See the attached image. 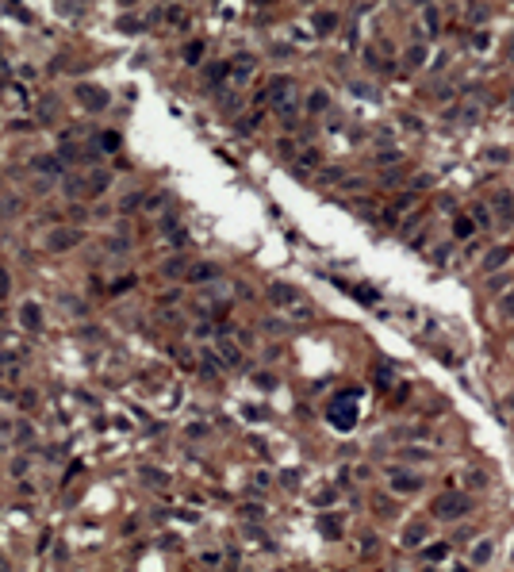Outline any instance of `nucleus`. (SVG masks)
Returning <instances> with one entry per match:
<instances>
[{"label": "nucleus", "mask_w": 514, "mask_h": 572, "mask_svg": "<svg viewBox=\"0 0 514 572\" xmlns=\"http://www.w3.org/2000/svg\"><path fill=\"white\" fill-rule=\"evenodd\" d=\"M468 507H472V499L461 495V492H449V495H441V499H434L437 519H461V515H468Z\"/></svg>", "instance_id": "nucleus-1"}, {"label": "nucleus", "mask_w": 514, "mask_h": 572, "mask_svg": "<svg viewBox=\"0 0 514 572\" xmlns=\"http://www.w3.org/2000/svg\"><path fill=\"white\" fill-rule=\"evenodd\" d=\"M330 423L338 426V430H349V426L357 423V407H353V399H349V396H338L330 403Z\"/></svg>", "instance_id": "nucleus-2"}, {"label": "nucleus", "mask_w": 514, "mask_h": 572, "mask_svg": "<svg viewBox=\"0 0 514 572\" xmlns=\"http://www.w3.org/2000/svg\"><path fill=\"white\" fill-rule=\"evenodd\" d=\"M77 242H81V234L73 231V227H61V231L46 234V250H50V253H65V250H73Z\"/></svg>", "instance_id": "nucleus-3"}, {"label": "nucleus", "mask_w": 514, "mask_h": 572, "mask_svg": "<svg viewBox=\"0 0 514 572\" xmlns=\"http://www.w3.org/2000/svg\"><path fill=\"white\" fill-rule=\"evenodd\" d=\"M188 261H184V258H169L165 261V265H161V277H169V280H181V277H188Z\"/></svg>", "instance_id": "nucleus-4"}, {"label": "nucleus", "mask_w": 514, "mask_h": 572, "mask_svg": "<svg viewBox=\"0 0 514 572\" xmlns=\"http://www.w3.org/2000/svg\"><path fill=\"white\" fill-rule=\"evenodd\" d=\"M506 261H510V246H495V250L484 258V269H488V273H495V269L506 265Z\"/></svg>", "instance_id": "nucleus-5"}, {"label": "nucleus", "mask_w": 514, "mask_h": 572, "mask_svg": "<svg viewBox=\"0 0 514 572\" xmlns=\"http://www.w3.org/2000/svg\"><path fill=\"white\" fill-rule=\"evenodd\" d=\"M85 184H88V188H85V192H104V188H108V184H112V177H108V173H104V169H92V173H88V177H85Z\"/></svg>", "instance_id": "nucleus-6"}, {"label": "nucleus", "mask_w": 514, "mask_h": 572, "mask_svg": "<svg viewBox=\"0 0 514 572\" xmlns=\"http://www.w3.org/2000/svg\"><path fill=\"white\" fill-rule=\"evenodd\" d=\"M81 100H85V108H104L108 104V92H100V88H81Z\"/></svg>", "instance_id": "nucleus-7"}, {"label": "nucleus", "mask_w": 514, "mask_h": 572, "mask_svg": "<svg viewBox=\"0 0 514 572\" xmlns=\"http://www.w3.org/2000/svg\"><path fill=\"white\" fill-rule=\"evenodd\" d=\"M269 296H272V300H277V304H292V300H299V292H296V288H288V284H272L269 288Z\"/></svg>", "instance_id": "nucleus-8"}, {"label": "nucleus", "mask_w": 514, "mask_h": 572, "mask_svg": "<svg viewBox=\"0 0 514 572\" xmlns=\"http://www.w3.org/2000/svg\"><path fill=\"white\" fill-rule=\"evenodd\" d=\"M392 484H395V492H419L422 480H419V476H403V472H395Z\"/></svg>", "instance_id": "nucleus-9"}, {"label": "nucleus", "mask_w": 514, "mask_h": 572, "mask_svg": "<svg viewBox=\"0 0 514 572\" xmlns=\"http://www.w3.org/2000/svg\"><path fill=\"white\" fill-rule=\"evenodd\" d=\"M23 327H27V330H39V327H43V315H39L35 304H23Z\"/></svg>", "instance_id": "nucleus-10"}, {"label": "nucleus", "mask_w": 514, "mask_h": 572, "mask_svg": "<svg viewBox=\"0 0 514 572\" xmlns=\"http://www.w3.org/2000/svg\"><path fill=\"white\" fill-rule=\"evenodd\" d=\"M188 277H192V280H211V277H219V269H215V265H192Z\"/></svg>", "instance_id": "nucleus-11"}, {"label": "nucleus", "mask_w": 514, "mask_h": 572, "mask_svg": "<svg viewBox=\"0 0 514 572\" xmlns=\"http://www.w3.org/2000/svg\"><path fill=\"white\" fill-rule=\"evenodd\" d=\"M488 561H491V542H479L472 549V564H488Z\"/></svg>", "instance_id": "nucleus-12"}, {"label": "nucleus", "mask_w": 514, "mask_h": 572, "mask_svg": "<svg viewBox=\"0 0 514 572\" xmlns=\"http://www.w3.org/2000/svg\"><path fill=\"white\" fill-rule=\"evenodd\" d=\"M250 73H253V58H238V61H234V77L246 81Z\"/></svg>", "instance_id": "nucleus-13"}, {"label": "nucleus", "mask_w": 514, "mask_h": 572, "mask_svg": "<svg viewBox=\"0 0 514 572\" xmlns=\"http://www.w3.org/2000/svg\"><path fill=\"white\" fill-rule=\"evenodd\" d=\"M219 354H223V361H230V365H238V361H242V354H238V349L230 346V342H219Z\"/></svg>", "instance_id": "nucleus-14"}, {"label": "nucleus", "mask_w": 514, "mask_h": 572, "mask_svg": "<svg viewBox=\"0 0 514 572\" xmlns=\"http://www.w3.org/2000/svg\"><path fill=\"white\" fill-rule=\"evenodd\" d=\"M315 27H319V31H334V27H338V16L323 12V16H315Z\"/></svg>", "instance_id": "nucleus-15"}, {"label": "nucleus", "mask_w": 514, "mask_h": 572, "mask_svg": "<svg viewBox=\"0 0 514 572\" xmlns=\"http://www.w3.org/2000/svg\"><path fill=\"white\" fill-rule=\"evenodd\" d=\"M330 108V100H326V92L319 88V92H311V112H326Z\"/></svg>", "instance_id": "nucleus-16"}, {"label": "nucleus", "mask_w": 514, "mask_h": 572, "mask_svg": "<svg viewBox=\"0 0 514 572\" xmlns=\"http://www.w3.org/2000/svg\"><path fill=\"white\" fill-rule=\"evenodd\" d=\"M227 73H230V66H227V61H215V66L208 70V81H223Z\"/></svg>", "instance_id": "nucleus-17"}, {"label": "nucleus", "mask_w": 514, "mask_h": 572, "mask_svg": "<svg viewBox=\"0 0 514 572\" xmlns=\"http://www.w3.org/2000/svg\"><path fill=\"white\" fill-rule=\"evenodd\" d=\"M422 537H426V530L415 526V530H407V534H403V542H407V546H422Z\"/></svg>", "instance_id": "nucleus-18"}, {"label": "nucleus", "mask_w": 514, "mask_h": 572, "mask_svg": "<svg viewBox=\"0 0 514 572\" xmlns=\"http://www.w3.org/2000/svg\"><path fill=\"white\" fill-rule=\"evenodd\" d=\"M315 165H319V150H307L303 162H299V173H307V169H315Z\"/></svg>", "instance_id": "nucleus-19"}, {"label": "nucleus", "mask_w": 514, "mask_h": 572, "mask_svg": "<svg viewBox=\"0 0 514 572\" xmlns=\"http://www.w3.org/2000/svg\"><path fill=\"white\" fill-rule=\"evenodd\" d=\"M200 54H203L200 43H188V46H184V61H200Z\"/></svg>", "instance_id": "nucleus-20"}, {"label": "nucleus", "mask_w": 514, "mask_h": 572, "mask_svg": "<svg viewBox=\"0 0 514 572\" xmlns=\"http://www.w3.org/2000/svg\"><path fill=\"white\" fill-rule=\"evenodd\" d=\"M445 553H449V549H445V546H430L426 553H422V561H441Z\"/></svg>", "instance_id": "nucleus-21"}, {"label": "nucleus", "mask_w": 514, "mask_h": 572, "mask_svg": "<svg viewBox=\"0 0 514 572\" xmlns=\"http://www.w3.org/2000/svg\"><path fill=\"white\" fill-rule=\"evenodd\" d=\"M499 311H503V315H506V319H514V292H510V296H506L503 304H499Z\"/></svg>", "instance_id": "nucleus-22"}, {"label": "nucleus", "mask_w": 514, "mask_h": 572, "mask_svg": "<svg viewBox=\"0 0 514 572\" xmlns=\"http://www.w3.org/2000/svg\"><path fill=\"white\" fill-rule=\"evenodd\" d=\"M35 169H46V173H50V169H58V162H54V157H35Z\"/></svg>", "instance_id": "nucleus-23"}, {"label": "nucleus", "mask_w": 514, "mask_h": 572, "mask_svg": "<svg viewBox=\"0 0 514 572\" xmlns=\"http://www.w3.org/2000/svg\"><path fill=\"white\" fill-rule=\"evenodd\" d=\"M468 234H472V223L468 219H457V238H468Z\"/></svg>", "instance_id": "nucleus-24"}, {"label": "nucleus", "mask_w": 514, "mask_h": 572, "mask_svg": "<svg viewBox=\"0 0 514 572\" xmlns=\"http://www.w3.org/2000/svg\"><path fill=\"white\" fill-rule=\"evenodd\" d=\"M139 204H142V196H139V192H134V196H123V211H131V208H139Z\"/></svg>", "instance_id": "nucleus-25"}, {"label": "nucleus", "mask_w": 514, "mask_h": 572, "mask_svg": "<svg viewBox=\"0 0 514 572\" xmlns=\"http://www.w3.org/2000/svg\"><path fill=\"white\" fill-rule=\"evenodd\" d=\"M422 58H426V50H422V46H415V50H410V54H407V61H410V66H419V61H422Z\"/></svg>", "instance_id": "nucleus-26"}, {"label": "nucleus", "mask_w": 514, "mask_h": 572, "mask_svg": "<svg viewBox=\"0 0 514 572\" xmlns=\"http://www.w3.org/2000/svg\"><path fill=\"white\" fill-rule=\"evenodd\" d=\"M100 146H108V150H115V146H119V135H104V139H100Z\"/></svg>", "instance_id": "nucleus-27"}, {"label": "nucleus", "mask_w": 514, "mask_h": 572, "mask_svg": "<svg viewBox=\"0 0 514 572\" xmlns=\"http://www.w3.org/2000/svg\"><path fill=\"white\" fill-rule=\"evenodd\" d=\"M188 434H192V438H203V434H208V426H203V423H192Z\"/></svg>", "instance_id": "nucleus-28"}, {"label": "nucleus", "mask_w": 514, "mask_h": 572, "mask_svg": "<svg viewBox=\"0 0 514 572\" xmlns=\"http://www.w3.org/2000/svg\"><path fill=\"white\" fill-rule=\"evenodd\" d=\"M376 384H392V373H388V369H376Z\"/></svg>", "instance_id": "nucleus-29"}]
</instances>
